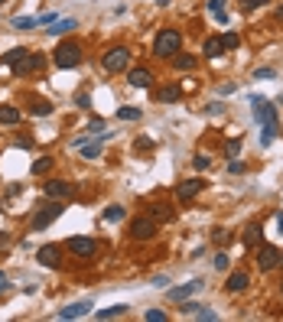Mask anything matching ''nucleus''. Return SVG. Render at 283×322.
I'll list each match as a JSON object with an SVG mask.
<instances>
[{
    "mask_svg": "<svg viewBox=\"0 0 283 322\" xmlns=\"http://www.w3.org/2000/svg\"><path fill=\"white\" fill-rule=\"evenodd\" d=\"M49 169H52V156H42V159L33 163V176H42V173H49Z\"/></svg>",
    "mask_w": 283,
    "mask_h": 322,
    "instance_id": "30",
    "label": "nucleus"
},
{
    "mask_svg": "<svg viewBox=\"0 0 283 322\" xmlns=\"http://www.w3.org/2000/svg\"><path fill=\"white\" fill-rule=\"evenodd\" d=\"M202 189H205V179H185V182L176 186V199H179V202H189V199H196Z\"/></svg>",
    "mask_w": 283,
    "mask_h": 322,
    "instance_id": "10",
    "label": "nucleus"
},
{
    "mask_svg": "<svg viewBox=\"0 0 283 322\" xmlns=\"http://www.w3.org/2000/svg\"><path fill=\"white\" fill-rule=\"evenodd\" d=\"M65 247L68 250H72V254L75 257H95V254H98V241H91V238H68L65 241Z\"/></svg>",
    "mask_w": 283,
    "mask_h": 322,
    "instance_id": "8",
    "label": "nucleus"
},
{
    "mask_svg": "<svg viewBox=\"0 0 283 322\" xmlns=\"http://www.w3.org/2000/svg\"><path fill=\"white\" fill-rule=\"evenodd\" d=\"M75 104H78V107H85V111H88V107H91V98H88V95H75Z\"/></svg>",
    "mask_w": 283,
    "mask_h": 322,
    "instance_id": "47",
    "label": "nucleus"
},
{
    "mask_svg": "<svg viewBox=\"0 0 283 322\" xmlns=\"http://www.w3.org/2000/svg\"><path fill=\"white\" fill-rule=\"evenodd\" d=\"M264 4H267V0H241V7H244L247 13H251V10H257V7H264Z\"/></svg>",
    "mask_w": 283,
    "mask_h": 322,
    "instance_id": "39",
    "label": "nucleus"
},
{
    "mask_svg": "<svg viewBox=\"0 0 283 322\" xmlns=\"http://www.w3.org/2000/svg\"><path fill=\"white\" fill-rule=\"evenodd\" d=\"M153 286H160V290H166V286H170V277H153Z\"/></svg>",
    "mask_w": 283,
    "mask_h": 322,
    "instance_id": "50",
    "label": "nucleus"
},
{
    "mask_svg": "<svg viewBox=\"0 0 283 322\" xmlns=\"http://www.w3.org/2000/svg\"><path fill=\"white\" fill-rule=\"evenodd\" d=\"M241 241H244V247H247V250H254V247H257L261 241H264V228H261V225H247V228H244V235H241Z\"/></svg>",
    "mask_w": 283,
    "mask_h": 322,
    "instance_id": "17",
    "label": "nucleus"
},
{
    "mask_svg": "<svg viewBox=\"0 0 283 322\" xmlns=\"http://www.w3.org/2000/svg\"><path fill=\"white\" fill-rule=\"evenodd\" d=\"M101 65H104V72H124L130 65V49L127 46L108 49V52H104V59H101Z\"/></svg>",
    "mask_w": 283,
    "mask_h": 322,
    "instance_id": "6",
    "label": "nucleus"
},
{
    "mask_svg": "<svg viewBox=\"0 0 283 322\" xmlns=\"http://www.w3.org/2000/svg\"><path fill=\"white\" fill-rule=\"evenodd\" d=\"M134 147H137V150H153V140H150V137H137Z\"/></svg>",
    "mask_w": 283,
    "mask_h": 322,
    "instance_id": "43",
    "label": "nucleus"
},
{
    "mask_svg": "<svg viewBox=\"0 0 283 322\" xmlns=\"http://www.w3.org/2000/svg\"><path fill=\"white\" fill-rule=\"evenodd\" d=\"M277 225H280V235H283V212L277 215Z\"/></svg>",
    "mask_w": 283,
    "mask_h": 322,
    "instance_id": "51",
    "label": "nucleus"
},
{
    "mask_svg": "<svg viewBox=\"0 0 283 322\" xmlns=\"http://www.w3.org/2000/svg\"><path fill=\"white\" fill-rule=\"evenodd\" d=\"M228 264H231V257H228L225 250H222V254L215 257V270H228Z\"/></svg>",
    "mask_w": 283,
    "mask_h": 322,
    "instance_id": "37",
    "label": "nucleus"
},
{
    "mask_svg": "<svg viewBox=\"0 0 283 322\" xmlns=\"http://www.w3.org/2000/svg\"><path fill=\"white\" fill-rule=\"evenodd\" d=\"M280 293H283V283H280Z\"/></svg>",
    "mask_w": 283,
    "mask_h": 322,
    "instance_id": "55",
    "label": "nucleus"
},
{
    "mask_svg": "<svg viewBox=\"0 0 283 322\" xmlns=\"http://www.w3.org/2000/svg\"><path fill=\"white\" fill-rule=\"evenodd\" d=\"M42 192H46V199H68V195H72L75 189H72V182H62V179H49Z\"/></svg>",
    "mask_w": 283,
    "mask_h": 322,
    "instance_id": "12",
    "label": "nucleus"
},
{
    "mask_svg": "<svg viewBox=\"0 0 283 322\" xmlns=\"http://www.w3.org/2000/svg\"><path fill=\"white\" fill-rule=\"evenodd\" d=\"M0 4H4V0H0Z\"/></svg>",
    "mask_w": 283,
    "mask_h": 322,
    "instance_id": "56",
    "label": "nucleus"
},
{
    "mask_svg": "<svg viewBox=\"0 0 283 322\" xmlns=\"http://www.w3.org/2000/svg\"><path fill=\"white\" fill-rule=\"evenodd\" d=\"M211 241H215L218 247H225V244H231V235H228L225 228H215V235H211Z\"/></svg>",
    "mask_w": 283,
    "mask_h": 322,
    "instance_id": "32",
    "label": "nucleus"
},
{
    "mask_svg": "<svg viewBox=\"0 0 283 322\" xmlns=\"http://www.w3.org/2000/svg\"><path fill=\"white\" fill-rule=\"evenodd\" d=\"M0 244H7V235H4V231H0Z\"/></svg>",
    "mask_w": 283,
    "mask_h": 322,
    "instance_id": "52",
    "label": "nucleus"
},
{
    "mask_svg": "<svg viewBox=\"0 0 283 322\" xmlns=\"http://www.w3.org/2000/svg\"><path fill=\"white\" fill-rule=\"evenodd\" d=\"M156 231H160V221L153 215H140V218L130 221V238L134 241H150V238H156Z\"/></svg>",
    "mask_w": 283,
    "mask_h": 322,
    "instance_id": "4",
    "label": "nucleus"
},
{
    "mask_svg": "<svg viewBox=\"0 0 283 322\" xmlns=\"http://www.w3.org/2000/svg\"><path fill=\"white\" fill-rule=\"evenodd\" d=\"M196 319H199V322H215L218 316H215V312H211V309H205V306H199V309H196Z\"/></svg>",
    "mask_w": 283,
    "mask_h": 322,
    "instance_id": "35",
    "label": "nucleus"
},
{
    "mask_svg": "<svg viewBox=\"0 0 283 322\" xmlns=\"http://www.w3.org/2000/svg\"><path fill=\"white\" fill-rule=\"evenodd\" d=\"M127 309L130 306H124V303H117V306H108V309H98V312H95V319H117V316H127Z\"/></svg>",
    "mask_w": 283,
    "mask_h": 322,
    "instance_id": "21",
    "label": "nucleus"
},
{
    "mask_svg": "<svg viewBox=\"0 0 283 322\" xmlns=\"http://www.w3.org/2000/svg\"><path fill=\"white\" fill-rule=\"evenodd\" d=\"M88 133H104V121H101V118H91V124H88Z\"/></svg>",
    "mask_w": 283,
    "mask_h": 322,
    "instance_id": "38",
    "label": "nucleus"
},
{
    "mask_svg": "<svg viewBox=\"0 0 283 322\" xmlns=\"http://www.w3.org/2000/svg\"><path fill=\"white\" fill-rule=\"evenodd\" d=\"M247 283H251V277H247L244 270H234V273H228L225 290H228V293H244V290H247Z\"/></svg>",
    "mask_w": 283,
    "mask_h": 322,
    "instance_id": "14",
    "label": "nucleus"
},
{
    "mask_svg": "<svg viewBox=\"0 0 283 322\" xmlns=\"http://www.w3.org/2000/svg\"><path fill=\"white\" fill-rule=\"evenodd\" d=\"M196 309H199V303H189V300H182V312H185V316H196Z\"/></svg>",
    "mask_w": 283,
    "mask_h": 322,
    "instance_id": "45",
    "label": "nucleus"
},
{
    "mask_svg": "<svg viewBox=\"0 0 283 322\" xmlns=\"http://www.w3.org/2000/svg\"><path fill=\"white\" fill-rule=\"evenodd\" d=\"M130 85H134V88H150V72L147 68H130Z\"/></svg>",
    "mask_w": 283,
    "mask_h": 322,
    "instance_id": "23",
    "label": "nucleus"
},
{
    "mask_svg": "<svg viewBox=\"0 0 283 322\" xmlns=\"http://www.w3.org/2000/svg\"><path fill=\"white\" fill-rule=\"evenodd\" d=\"M208 10L211 13H225V0H208Z\"/></svg>",
    "mask_w": 283,
    "mask_h": 322,
    "instance_id": "44",
    "label": "nucleus"
},
{
    "mask_svg": "<svg viewBox=\"0 0 283 322\" xmlns=\"http://www.w3.org/2000/svg\"><path fill=\"white\" fill-rule=\"evenodd\" d=\"M36 261L42 264V267H62V250H59V244H42L39 250H36Z\"/></svg>",
    "mask_w": 283,
    "mask_h": 322,
    "instance_id": "9",
    "label": "nucleus"
},
{
    "mask_svg": "<svg viewBox=\"0 0 283 322\" xmlns=\"http://www.w3.org/2000/svg\"><path fill=\"white\" fill-rule=\"evenodd\" d=\"M150 215H153L156 221H173V218H176V212H173L166 202H153V205H150Z\"/></svg>",
    "mask_w": 283,
    "mask_h": 322,
    "instance_id": "19",
    "label": "nucleus"
},
{
    "mask_svg": "<svg viewBox=\"0 0 283 322\" xmlns=\"http://www.w3.org/2000/svg\"><path fill=\"white\" fill-rule=\"evenodd\" d=\"M59 20V13H42V16H36V23H46V26H52Z\"/></svg>",
    "mask_w": 283,
    "mask_h": 322,
    "instance_id": "42",
    "label": "nucleus"
},
{
    "mask_svg": "<svg viewBox=\"0 0 283 322\" xmlns=\"http://www.w3.org/2000/svg\"><path fill=\"white\" fill-rule=\"evenodd\" d=\"M144 319H147V322H166V312H163V309H147Z\"/></svg>",
    "mask_w": 283,
    "mask_h": 322,
    "instance_id": "34",
    "label": "nucleus"
},
{
    "mask_svg": "<svg viewBox=\"0 0 283 322\" xmlns=\"http://www.w3.org/2000/svg\"><path fill=\"white\" fill-rule=\"evenodd\" d=\"M202 52H205V59H218V56H222V39H218V36H208V39H205V46H202Z\"/></svg>",
    "mask_w": 283,
    "mask_h": 322,
    "instance_id": "22",
    "label": "nucleus"
},
{
    "mask_svg": "<svg viewBox=\"0 0 283 322\" xmlns=\"http://www.w3.org/2000/svg\"><path fill=\"white\" fill-rule=\"evenodd\" d=\"M7 290H10V277H7L4 270H0V296H4Z\"/></svg>",
    "mask_w": 283,
    "mask_h": 322,
    "instance_id": "46",
    "label": "nucleus"
},
{
    "mask_svg": "<svg viewBox=\"0 0 283 322\" xmlns=\"http://www.w3.org/2000/svg\"><path fill=\"white\" fill-rule=\"evenodd\" d=\"M218 39H222V49H238L241 46V36L238 33H225V36H218Z\"/></svg>",
    "mask_w": 283,
    "mask_h": 322,
    "instance_id": "29",
    "label": "nucleus"
},
{
    "mask_svg": "<svg viewBox=\"0 0 283 322\" xmlns=\"http://www.w3.org/2000/svg\"><path fill=\"white\" fill-rule=\"evenodd\" d=\"M78 153H82V159H98V156H101V140H95V143H85V147H78Z\"/></svg>",
    "mask_w": 283,
    "mask_h": 322,
    "instance_id": "24",
    "label": "nucleus"
},
{
    "mask_svg": "<svg viewBox=\"0 0 283 322\" xmlns=\"http://www.w3.org/2000/svg\"><path fill=\"white\" fill-rule=\"evenodd\" d=\"M170 62H173L176 68H196V59H192L189 52H176V56H173Z\"/></svg>",
    "mask_w": 283,
    "mask_h": 322,
    "instance_id": "27",
    "label": "nucleus"
},
{
    "mask_svg": "<svg viewBox=\"0 0 283 322\" xmlns=\"http://www.w3.org/2000/svg\"><path fill=\"white\" fill-rule=\"evenodd\" d=\"M16 147H20V150H33V140L30 137H16Z\"/></svg>",
    "mask_w": 283,
    "mask_h": 322,
    "instance_id": "49",
    "label": "nucleus"
},
{
    "mask_svg": "<svg viewBox=\"0 0 283 322\" xmlns=\"http://www.w3.org/2000/svg\"><path fill=\"white\" fill-rule=\"evenodd\" d=\"M228 173H231V176H241V173H244V163H234V159H231V163H228Z\"/></svg>",
    "mask_w": 283,
    "mask_h": 322,
    "instance_id": "48",
    "label": "nucleus"
},
{
    "mask_svg": "<svg viewBox=\"0 0 283 322\" xmlns=\"http://www.w3.org/2000/svg\"><path fill=\"white\" fill-rule=\"evenodd\" d=\"M26 56H30V52H26V46H13L10 52H4V56H0V62H4V65H16V62H23Z\"/></svg>",
    "mask_w": 283,
    "mask_h": 322,
    "instance_id": "20",
    "label": "nucleus"
},
{
    "mask_svg": "<svg viewBox=\"0 0 283 322\" xmlns=\"http://www.w3.org/2000/svg\"><path fill=\"white\" fill-rule=\"evenodd\" d=\"M10 26H13V30H36V16H13V20H10Z\"/></svg>",
    "mask_w": 283,
    "mask_h": 322,
    "instance_id": "25",
    "label": "nucleus"
},
{
    "mask_svg": "<svg viewBox=\"0 0 283 322\" xmlns=\"http://www.w3.org/2000/svg\"><path fill=\"white\" fill-rule=\"evenodd\" d=\"M52 62H56V68H75L78 62H82V46L72 39L59 42V49L52 52Z\"/></svg>",
    "mask_w": 283,
    "mask_h": 322,
    "instance_id": "3",
    "label": "nucleus"
},
{
    "mask_svg": "<svg viewBox=\"0 0 283 322\" xmlns=\"http://www.w3.org/2000/svg\"><path fill=\"white\" fill-rule=\"evenodd\" d=\"M254 78H264V82H267V78H277V72H273V68H257V72H254Z\"/></svg>",
    "mask_w": 283,
    "mask_h": 322,
    "instance_id": "40",
    "label": "nucleus"
},
{
    "mask_svg": "<svg viewBox=\"0 0 283 322\" xmlns=\"http://www.w3.org/2000/svg\"><path fill=\"white\" fill-rule=\"evenodd\" d=\"M257 250V257H254V261H257V267H261V273H267V270H273V267H277V261H280V250L273 247V244H261L254 247Z\"/></svg>",
    "mask_w": 283,
    "mask_h": 322,
    "instance_id": "7",
    "label": "nucleus"
},
{
    "mask_svg": "<svg viewBox=\"0 0 283 322\" xmlns=\"http://www.w3.org/2000/svg\"><path fill=\"white\" fill-rule=\"evenodd\" d=\"M277 16H280V20H283V7H280V10H277Z\"/></svg>",
    "mask_w": 283,
    "mask_h": 322,
    "instance_id": "53",
    "label": "nucleus"
},
{
    "mask_svg": "<svg viewBox=\"0 0 283 322\" xmlns=\"http://www.w3.org/2000/svg\"><path fill=\"white\" fill-rule=\"evenodd\" d=\"M156 101H160V104H176V101H182V88H179V85H163V88H156Z\"/></svg>",
    "mask_w": 283,
    "mask_h": 322,
    "instance_id": "15",
    "label": "nucleus"
},
{
    "mask_svg": "<svg viewBox=\"0 0 283 322\" xmlns=\"http://www.w3.org/2000/svg\"><path fill=\"white\" fill-rule=\"evenodd\" d=\"M42 65H46V59H42L39 52H33V56H26L23 62H16V65H13V75H36Z\"/></svg>",
    "mask_w": 283,
    "mask_h": 322,
    "instance_id": "11",
    "label": "nucleus"
},
{
    "mask_svg": "<svg viewBox=\"0 0 283 322\" xmlns=\"http://www.w3.org/2000/svg\"><path fill=\"white\" fill-rule=\"evenodd\" d=\"M124 215H127V209L124 205H111V209H104V221H124Z\"/></svg>",
    "mask_w": 283,
    "mask_h": 322,
    "instance_id": "28",
    "label": "nucleus"
},
{
    "mask_svg": "<svg viewBox=\"0 0 283 322\" xmlns=\"http://www.w3.org/2000/svg\"><path fill=\"white\" fill-rule=\"evenodd\" d=\"M182 49V33L179 30H160L153 39V56L156 59H173Z\"/></svg>",
    "mask_w": 283,
    "mask_h": 322,
    "instance_id": "2",
    "label": "nucleus"
},
{
    "mask_svg": "<svg viewBox=\"0 0 283 322\" xmlns=\"http://www.w3.org/2000/svg\"><path fill=\"white\" fill-rule=\"evenodd\" d=\"M0 124H20V111L10 107V104H4L0 107Z\"/></svg>",
    "mask_w": 283,
    "mask_h": 322,
    "instance_id": "26",
    "label": "nucleus"
},
{
    "mask_svg": "<svg viewBox=\"0 0 283 322\" xmlns=\"http://www.w3.org/2000/svg\"><path fill=\"white\" fill-rule=\"evenodd\" d=\"M192 166H196L199 173H202V169H208V166H211V159H208L205 153H199V156H192Z\"/></svg>",
    "mask_w": 283,
    "mask_h": 322,
    "instance_id": "36",
    "label": "nucleus"
},
{
    "mask_svg": "<svg viewBox=\"0 0 283 322\" xmlns=\"http://www.w3.org/2000/svg\"><path fill=\"white\" fill-rule=\"evenodd\" d=\"M199 290H202V280L182 283V286H176V290H170V300H173V303H182V300H189L192 293H199Z\"/></svg>",
    "mask_w": 283,
    "mask_h": 322,
    "instance_id": "16",
    "label": "nucleus"
},
{
    "mask_svg": "<svg viewBox=\"0 0 283 322\" xmlns=\"http://www.w3.org/2000/svg\"><path fill=\"white\" fill-rule=\"evenodd\" d=\"M75 26H78V20H75V16H65V20H56V23L49 26V36H65V33H72Z\"/></svg>",
    "mask_w": 283,
    "mask_h": 322,
    "instance_id": "18",
    "label": "nucleus"
},
{
    "mask_svg": "<svg viewBox=\"0 0 283 322\" xmlns=\"http://www.w3.org/2000/svg\"><path fill=\"white\" fill-rule=\"evenodd\" d=\"M225 150H228V156H231V159H234L238 153H241V140H231V143H228V147H225Z\"/></svg>",
    "mask_w": 283,
    "mask_h": 322,
    "instance_id": "41",
    "label": "nucleus"
},
{
    "mask_svg": "<svg viewBox=\"0 0 283 322\" xmlns=\"http://www.w3.org/2000/svg\"><path fill=\"white\" fill-rule=\"evenodd\" d=\"M277 264H280V267H283V254H280V261H277Z\"/></svg>",
    "mask_w": 283,
    "mask_h": 322,
    "instance_id": "54",
    "label": "nucleus"
},
{
    "mask_svg": "<svg viewBox=\"0 0 283 322\" xmlns=\"http://www.w3.org/2000/svg\"><path fill=\"white\" fill-rule=\"evenodd\" d=\"M251 107H254V121L264 124L261 147H270L273 137H277V130H280V118H277V111H273V104L267 101V98H257V95H251Z\"/></svg>",
    "mask_w": 283,
    "mask_h": 322,
    "instance_id": "1",
    "label": "nucleus"
},
{
    "mask_svg": "<svg viewBox=\"0 0 283 322\" xmlns=\"http://www.w3.org/2000/svg\"><path fill=\"white\" fill-rule=\"evenodd\" d=\"M62 212H65V205H56V199H52V205H46V202H42V205H39V212L33 215L30 228H33V231H42V228H49V225H52V221L59 218Z\"/></svg>",
    "mask_w": 283,
    "mask_h": 322,
    "instance_id": "5",
    "label": "nucleus"
},
{
    "mask_svg": "<svg viewBox=\"0 0 283 322\" xmlns=\"http://www.w3.org/2000/svg\"><path fill=\"white\" fill-rule=\"evenodd\" d=\"M121 121H140V107H117Z\"/></svg>",
    "mask_w": 283,
    "mask_h": 322,
    "instance_id": "31",
    "label": "nucleus"
},
{
    "mask_svg": "<svg viewBox=\"0 0 283 322\" xmlns=\"http://www.w3.org/2000/svg\"><path fill=\"white\" fill-rule=\"evenodd\" d=\"M91 312V300H82V303H68L65 309H59V319H82V316H88Z\"/></svg>",
    "mask_w": 283,
    "mask_h": 322,
    "instance_id": "13",
    "label": "nucleus"
},
{
    "mask_svg": "<svg viewBox=\"0 0 283 322\" xmlns=\"http://www.w3.org/2000/svg\"><path fill=\"white\" fill-rule=\"evenodd\" d=\"M30 111L36 114V118H46V114H52V104H49V101H36V104L30 107Z\"/></svg>",
    "mask_w": 283,
    "mask_h": 322,
    "instance_id": "33",
    "label": "nucleus"
}]
</instances>
